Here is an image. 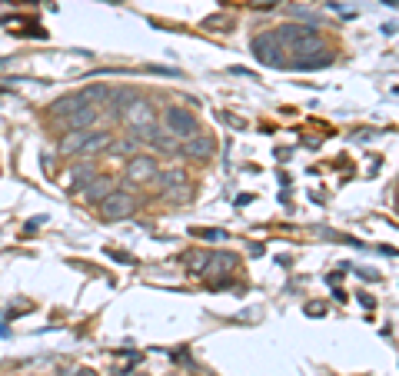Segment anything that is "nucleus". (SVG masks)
I'll return each instance as SVG.
<instances>
[{"label":"nucleus","instance_id":"1","mask_svg":"<svg viewBox=\"0 0 399 376\" xmlns=\"http://www.w3.org/2000/svg\"><path fill=\"white\" fill-rule=\"evenodd\" d=\"M120 120H123V127H130V130L137 133V137H143V140H150L153 133H157V113H153L150 100H140V97L127 100L120 107Z\"/></svg>","mask_w":399,"mask_h":376},{"label":"nucleus","instance_id":"2","mask_svg":"<svg viewBox=\"0 0 399 376\" xmlns=\"http://www.w3.org/2000/svg\"><path fill=\"white\" fill-rule=\"evenodd\" d=\"M163 130L170 133L173 140H190V137H196L200 133V120L193 117V110H186V107H167L160 117Z\"/></svg>","mask_w":399,"mask_h":376},{"label":"nucleus","instance_id":"3","mask_svg":"<svg viewBox=\"0 0 399 376\" xmlns=\"http://www.w3.org/2000/svg\"><path fill=\"white\" fill-rule=\"evenodd\" d=\"M233 266H237V256H233V253H210V256H206L203 273H200V277H203L210 287H223Z\"/></svg>","mask_w":399,"mask_h":376},{"label":"nucleus","instance_id":"4","mask_svg":"<svg viewBox=\"0 0 399 376\" xmlns=\"http://www.w3.org/2000/svg\"><path fill=\"white\" fill-rule=\"evenodd\" d=\"M133 210H137V200L130 197L127 190H113V193H110V197L100 203L103 220H127Z\"/></svg>","mask_w":399,"mask_h":376},{"label":"nucleus","instance_id":"5","mask_svg":"<svg viewBox=\"0 0 399 376\" xmlns=\"http://www.w3.org/2000/svg\"><path fill=\"white\" fill-rule=\"evenodd\" d=\"M160 177V166L153 156H130L127 164V183L133 187H143V183H153V180Z\"/></svg>","mask_w":399,"mask_h":376},{"label":"nucleus","instance_id":"6","mask_svg":"<svg viewBox=\"0 0 399 376\" xmlns=\"http://www.w3.org/2000/svg\"><path fill=\"white\" fill-rule=\"evenodd\" d=\"M253 54L259 57V60H263V64L266 67H286L283 64V47L276 44V37H273V30H266V33H259V37H253Z\"/></svg>","mask_w":399,"mask_h":376},{"label":"nucleus","instance_id":"7","mask_svg":"<svg viewBox=\"0 0 399 376\" xmlns=\"http://www.w3.org/2000/svg\"><path fill=\"white\" fill-rule=\"evenodd\" d=\"M100 107H94V103H90V107H80V110H74L70 113V117H67V127H70V130H94V123L100 120Z\"/></svg>","mask_w":399,"mask_h":376},{"label":"nucleus","instance_id":"8","mask_svg":"<svg viewBox=\"0 0 399 376\" xmlns=\"http://www.w3.org/2000/svg\"><path fill=\"white\" fill-rule=\"evenodd\" d=\"M184 154L193 156V160H210V156L216 154V144L210 140V137H203V133H200V137H190V140L184 144Z\"/></svg>","mask_w":399,"mask_h":376},{"label":"nucleus","instance_id":"9","mask_svg":"<svg viewBox=\"0 0 399 376\" xmlns=\"http://www.w3.org/2000/svg\"><path fill=\"white\" fill-rule=\"evenodd\" d=\"M80 190H84V197L90 200V203H103V200L113 193V183H110L107 177H90Z\"/></svg>","mask_w":399,"mask_h":376},{"label":"nucleus","instance_id":"10","mask_svg":"<svg viewBox=\"0 0 399 376\" xmlns=\"http://www.w3.org/2000/svg\"><path fill=\"white\" fill-rule=\"evenodd\" d=\"M86 133H90V130H70L64 140H60V154H64V156L80 154V150H84V144H86Z\"/></svg>","mask_w":399,"mask_h":376},{"label":"nucleus","instance_id":"11","mask_svg":"<svg viewBox=\"0 0 399 376\" xmlns=\"http://www.w3.org/2000/svg\"><path fill=\"white\" fill-rule=\"evenodd\" d=\"M213 27H230V17H227V13H216V17H206V21H203V30H213Z\"/></svg>","mask_w":399,"mask_h":376},{"label":"nucleus","instance_id":"12","mask_svg":"<svg viewBox=\"0 0 399 376\" xmlns=\"http://www.w3.org/2000/svg\"><path fill=\"white\" fill-rule=\"evenodd\" d=\"M206 256H210V253H190V256H186V263H190V270H193V273H203Z\"/></svg>","mask_w":399,"mask_h":376},{"label":"nucleus","instance_id":"13","mask_svg":"<svg viewBox=\"0 0 399 376\" xmlns=\"http://www.w3.org/2000/svg\"><path fill=\"white\" fill-rule=\"evenodd\" d=\"M196 233H200L203 240H223V237H227L223 230H196Z\"/></svg>","mask_w":399,"mask_h":376},{"label":"nucleus","instance_id":"14","mask_svg":"<svg viewBox=\"0 0 399 376\" xmlns=\"http://www.w3.org/2000/svg\"><path fill=\"white\" fill-rule=\"evenodd\" d=\"M323 310H326L323 303H313V307H310V310H306V313H313V317H320V313H323Z\"/></svg>","mask_w":399,"mask_h":376},{"label":"nucleus","instance_id":"15","mask_svg":"<svg viewBox=\"0 0 399 376\" xmlns=\"http://www.w3.org/2000/svg\"><path fill=\"white\" fill-rule=\"evenodd\" d=\"M77 376H97V373H94V370H80V373H77Z\"/></svg>","mask_w":399,"mask_h":376}]
</instances>
